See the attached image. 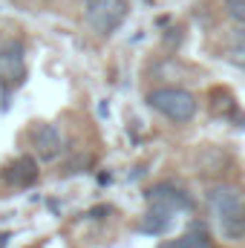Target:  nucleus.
<instances>
[{
	"label": "nucleus",
	"mask_w": 245,
	"mask_h": 248,
	"mask_svg": "<svg viewBox=\"0 0 245 248\" xmlns=\"http://www.w3.org/2000/svg\"><path fill=\"white\" fill-rule=\"evenodd\" d=\"M208 208L225 240L237 243L245 237V196L237 185H214L208 190Z\"/></svg>",
	"instance_id": "f257e3e1"
},
{
	"label": "nucleus",
	"mask_w": 245,
	"mask_h": 248,
	"mask_svg": "<svg viewBox=\"0 0 245 248\" xmlns=\"http://www.w3.org/2000/svg\"><path fill=\"white\" fill-rule=\"evenodd\" d=\"M147 104L176 124H184L196 116V98L182 87H159L147 95Z\"/></svg>",
	"instance_id": "f03ea898"
},
{
	"label": "nucleus",
	"mask_w": 245,
	"mask_h": 248,
	"mask_svg": "<svg viewBox=\"0 0 245 248\" xmlns=\"http://www.w3.org/2000/svg\"><path fill=\"white\" fill-rule=\"evenodd\" d=\"M127 0H84V20L95 35H113L127 17Z\"/></svg>",
	"instance_id": "7ed1b4c3"
},
{
	"label": "nucleus",
	"mask_w": 245,
	"mask_h": 248,
	"mask_svg": "<svg viewBox=\"0 0 245 248\" xmlns=\"http://www.w3.org/2000/svg\"><path fill=\"white\" fill-rule=\"evenodd\" d=\"M29 139H32V147H35V153H38V159H44V162H52V159H58L63 150V136L61 130L55 127V124H35L32 127V133H29Z\"/></svg>",
	"instance_id": "20e7f679"
},
{
	"label": "nucleus",
	"mask_w": 245,
	"mask_h": 248,
	"mask_svg": "<svg viewBox=\"0 0 245 248\" xmlns=\"http://www.w3.org/2000/svg\"><path fill=\"white\" fill-rule=\"evenodd\" d=\"M0 81L3 87H20L23 84V75H26V66H23V44L12 41L0 49Z\"/></svg>",
	"instance_id": "39448f33"
},
{
	"label": "nucleus",
	"mask_w": 245,
	"mask_h": 248,
	"mask_svg": "<svg viewBox=\"0 0 245 248\" xmlns=\"http://www.w3.org/2000/svg\"><path fill=\"white\" fill-rule=\"evenodd\" d=\"M147 199H150V202H159V205H165V208H170L173 214H176V211H187V208H190L187 193H184L182 187L170 185V182H162V185L150 187V190H147Z\"/></svg>",
	"instance_id": "423d86ee"
},
{
	"label": "nucleus",
	"mask_w": 245,
	"mask_h": 248,
	"mask_svg": "<svg viewBox=\"0 0 245 248\" xmlns=\"http://www.w3.org/2000/svg\"><path fill=\"white\" fill-rule=\"evenodd\" d=\"M6 182L15 187H29L35 179H38V162L32 159V156H20V159H15L9 168H6Z\"/></svg>",
	"instance_id": "0eeeda50"
},
{
	"label": "nucleus",
	"mask_w": 245,
	"mask_h": 248,
	"mask_svg": "<svg viewBox=\"0 0 245 248\" xmlns=\"http://www.w3.org/2000/svg\"><path fill=\"white\" fill-rule=\"evenodd\" d=\"M170 225H173V211L165 208V205H159V202H153V208L144 214V222H141L144 234H153V237L165 234Z\"/></svg>",
	"instance_id": "6e6552de"
},
{
	"label": "nucleus",
	"mask_w": 245,
	"mask_h": 248,
	"mask_svg": "<svg viewBox=\"0 0 245 248\" xmlns=\"http://www.w3.org/2000/svg\"><path fill=\"white\" fill-rule=\"evenodd\" d=\"M228 58H231V63H237V66H243V69H245V26H240V29L231 35Z\"/></svg>",
	"instance_id": "1a4fd4ad"
},
{
	"label": "nucleus",
	"mask_w": 245,
	"mask_h": 248,
	"mask_svg": "<svg viewBox=\"0 0 245 248\" xmlns=\"http://www.w3.org/2000/svg\"><path fill=\"white\" fill-rule=\"evenodd\" d=\"M182 248H214V243H211V237L205 234V228L196 225V228H190L182 237Z\"/></svg>",
	"instance_id": "9d476101"
},
{
	"label": "nucleus",
	"mask_w": 245,
	"mask_h": 248,
	"mask_svg": "<svg viewBox=\"0 0 245 248\" xmlns=\"http://www.w3.org/2000/svg\"><path fill=\"white\" fill-rule=\"evenodd\" d=\"M225 3V12L231 20H237L240 26H245V0H222Z\"/></svg>",
	"instance_id": "9b49d317"
}]
</instances>
